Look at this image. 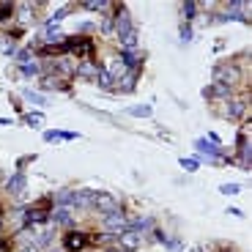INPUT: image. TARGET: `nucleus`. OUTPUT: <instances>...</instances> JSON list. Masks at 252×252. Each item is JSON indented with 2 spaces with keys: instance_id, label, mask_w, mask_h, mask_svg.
Segmentation results:
<instances>
[{
  "instance_id": "f257e3e1",
  "label": "nucleus",
  "mask_w": 252,
  "mask_h": 252,
  "mask_svg": "<svg viewBox=\"0 0 252 252\" xmlns=\"http://www.w3.org/2000/svg\"><path fill=\"white\" fill-rule=\"evenodd\" d=\"M115 28H118V38H121V44L126 47V50H134L137 47V28H134L132 17H129V11H121L118 19H115Z\"/></svg>"
},
{
  "instance_id": "f03ea898",
  "label": "nucleus",
  "mask_w": 252,
  "mask_h": 252,
  "mask_svg": "<svg viewBox=\"0 0 252 252\" xmlns=\"http://www.w3.org/2000/svg\"><path fill=\"white\" fill-rule=\"evenodd\" d=\"M94 206H96V211H101L104 217H107V214H115V211H121V208H118V200H115L113 195H107V192H96Z\"/></svg>"
},
{
  "instance_id": "7ed1b4c3",
  "label": "nucleus",
  "mask_w": 252,
  "mask_h": 252,
  "mask_svg": "<svg viewBox=\"0 0 252 252\" xmlns=\"http://www.w3.org/2000/svg\"><path fill=\"white\" fill-rule=\"evenodd\" d=\"M101 225H104V230H107L110 236H121L126 230V217L121 214V211H115V214L104 217V220H101Z\"/></svg>"
},
{
  "instance_id": "20e7f679",
  "label": "nucleus",
  "mask_w": 252,
  "mask_h": 252,
  "mask_svg": "<svg viewBox=\"0 0 252 252\" xmlns=\"http://www.w3.org/2000/svg\"><path fill=\"white\" fill-rule=\"evenodd\" d=\"M132 71H134V69H129L121 55H113V58H110V69H107V74L113 77V82H121L126 74H132Z\"/></svg>"
},
{
  "instance_id": "39448f33",
  "label": "nucleus",
  "mask_w": 252,
  "mask_h": 252,
  "mask_svg": "<svg viewBox=\"0 0 252 252\" xmlns=\"http://www.w3.org/2000/svg\"><path fill=\"white\" fill-rule=\"evenodd\" d=\"M118 244L124 247L126 252H132V250H140V247H143V239H140V233H132V230H124V233L118 236Z\"/></svg>"
},
{
  "instance_id": "423d86ee",
  "label": "nucleus",
  "mask_w": 252,
  "mask_h": 252,
  "mask_svg": "<svg viewBox=\"0 0 252 252\" xmlns=\"http://www.w3.org/2000/svg\"><path fill=\"white\" fill-rule=\"evenodd\" d=\"M6 189L11 192V195H17V197H19V195H25V189H28V178L22 176V173H14V176L6 181Z\"/></svg>"
},
{
  "instance_id": "0eeeda50",
  "label": "nucleus",
  "mask_w": 252,
  "mask_h": 252,
  "mask_svg": "<svg viewBox=\"0 0 252 252\" xmlns=\"http://www.w3.org/2000/svg\"><path fill=\"white\" fill-rule=\"evenodd\" d=\"M214 80L220 82V85H227V88H230L233 82H239V69H233V66H230V69H217Z\"/></svg>"
},
{
  "instance_id": "6e6552de",
  "label": "nucleus",
  "mask_w": 252,
  "mask_h": 252,
  "mask_svg": "<svg viewBox=\"0 0 252 252\" xmlns=\"http://www.w3.org/2000/svg\"><path fill=\"white\" fill-rule=\"evenodd\" d=\"M94 197H96L94 189H77V192H74V203H71V206H77V208L94 206Z\"/></svg>"
},
{
  "instance_id": "1a4fd4ad",
  "label": "nucleus",
  "mask_w": 252,
  "mask_h": 252,
  "mask_svg": "<svg viewBox=\"0 0 252 252\" xmlns=\"http://www.w3.org/2000/svg\"><path fill=\"white\" fill-rule=\"evenodd\" d=\"M203 96H208V99H230V88H227V85H220V82H214L211 88L203 91Z\"/></svg>"
},
{
  "instance_id": "9d476101",
  "label": "nucleus",
  "mask_w": 252,
  "mask_h": 252,
  "mask_svg": "<svg viewBox=\"0 0 252 252\" xmlns=\"http://www.w3.org/2000/svg\"><path fill=\"white\" fill-rule=\"evenodd\" d=\"M145 227H151V220H148V217H137V220H126V230H132V233H143Z\"/></svg>"
},
{
  "instance_id": "9b49d317",
  "label": "nucleus",
  "mask_w": 252,
  "mask_h": 252,
  "mask_svg": "<svg viewBox=\"0 0 252 252\" xmlns=\"http://www.w3.org/2000/svg\"><path fill=\"white\" fill-rule=\"evenodd\" d=\"M244 101H230V104H227L225 107V115H222V118H230V121H236V118H241V115H244Z\"/></svg>"
},
{
  "instance_id": "f8f14e48",
  "label": "nucleus",
  "mask_w": 252,
  "mask_h": 252,
  "mask_svg": "<svg viewBox=\"0 0 252 252\" xmlns=\"http://www.w3.org/2000/svg\"><path fill=\"white\" fill-rule=\"evenodd\" d=\"M126 115H132V118H151L154 115V107L151 104H137V107H129Z\"/></svg>"
},
{
  "instance_id": "ddd939ff",
  "label": "nucleus",
  "mask_w": 252,
  "mask_h": 252,
  "mask_svg": "<svg viewBox=\"0 0 252 252\" xmlns=\"http://www.w3.org/2000/svg\"><path fill=\"white\" fill-rule=\"evenodd\" d=\"M82 244H85V236H80V233H69V236H66V250H69V252H80Z\"/></svg>"
},
{
  "instance_id": "4468645a",
  "label": "nucleus",
  "mask_w": 252,
  "mask_h": 252,
  "mask_svg": "<svg viewBox=\"0 0 252 252\" xmlns=\"http://www.w3.org/2000/svg\"><path fill=\"white\" fill-rule=\"evenodd\" d=\"M195 148L197 151H206L208 157H222V151L217 148V145H211L208 140H195Z\"/></svg>"
},
{
  "instance_id": "2eb2a0df",
  "label": "nucleus",
  "mask_w": 252,
  "mask_h": 252,
  "mask_svg": "<svg viewBox=\"0 0 252 252\" xmlns=\"http://www.w3.org/2000/svg\"><path fill=\"white\" fill-rule=\"evenodd\" d=\"M22 96H25L28 101H33V104H41V107H44V104H50V99H47V96H41L38 91H31V88L22 91Z\"/></svg>"
},
{
  "instance_id": "dca6fc26",
  "label": "nucleus",
  "mask_w": 252,
  "mask_h": 252,
  "mask_svg": "<svg viewBox=\"0 0 252 252\" xmlns=\"http://www.w3.org/2000/svg\"><path fill=\"white\" fill-rule=\"evenodd\" d=\"M96 82H99L101 88H113V85H115L113 77L107 74V69H96Z\"/></svg>"
},
{
  "instance_id": "f3484780",
  "label": "nucleus",
  "mask_w": 252,
  "mask_h": 252,
  "mask_svg": "<svg viewBox=\"0 0 252 252\" xmlns=\"http://www.w3.org/2000/svg\"><path fill=\"white\" fill-rule=\"evenodd\" d=\"M55 200H58V206H71V203H74V192H71V189H61L55 195Z\"/></svg>"
},
{
  "instance_id": "a211bd4d",
  "label": "nucleus",
  "mask_w": 252,
  "mask_h": 252,
  "mask_svg": "<svg viewBox=\"0 0 252 252\" xmlns=\"http://www.w3.org/2000/svg\"><path fill=\"white\" fill-rule=\"evenodd\" d=\"M44 38H47V41H55V38H61V28H58V22H50V25L44 28Z\"/></svg>"
},
{
  "instance_id": "6ab92c4d",
  "label": "nucleus",
  "mask_w": 252,
  "mask_h": 252,
  "mask_svg": "<svg viewBox=\"0 0 252 252\" xmlns=\"http://www.w3.org/2000/svg\"><path fill=\"white\" fill-rule=\"evenodd\" d=\"M181 167L187 173H195L197 167H200V157H189V159H181Z\"/></svg>"
},
{
  "instance_id": "aec40b11",
  "label": "nucleus",
  "mask_w": 252,
  "mask_h": 252,
  "mask_svg": "<svg viewBox=\"0 0 252 252\" xmlns=\"http://www.w3.org/2000/svg\"><path fill=\"white\" fill-rule=\"evenodd\" d=\"M52 222H61V225H66V227H71L74 225V222H71V217H69V211H55V214H52Z\"/></svg>"
},
{
  "instance_id": "412c9836",
  "label": "nucleus",
  "mask_w": 252,
  "mask_h": 252,
  "mask_svg": "<svg viewBox=\"0 0 252 252\" xmlns=\"http://www.w3.org/2000/svg\"><path fill=\"white\" fill-rule=\"evenodd\" d=\"M77 74H80L82 80H96V69H94V66H91V63H82V66H80V71H77Z\"/></svg>"
},
{
  "instance_id": "4be33fe9",
  "label": "nucleus",
  "mask_w": 252,
  "mask_h": 252,
  "mask_svg": "<svg viewBox=\"0 0 252 252\" xmlns=\"http://www.w3.org/2000/svg\"><path fill=\"white\" fill-rule=\"evenodd\" d=\"M19 71H22L25 77H36V74H38V63H36V61H31V63H22V69H19Z\"/></svg>"
},
{
  "instance_id": "5701e85b",
  "label": "nucleus",
  "mask_w": 252,
  "mask_h": 252,
  "mask_svg": "<svg viewBox=\"0 0 252 252\" xmlns=\"http://www.w3.org/2000/svg\"><path fill=\"white\" fill-rule=\"evenodd\" d=\"M41 140H44V143H61V129H47Z\"/></svg>"
},
{
  "instance_id": "b1692460",
  "label": "nucleus",
  "mask_w": 252,
  "mask_h": 252,
  "mask_svg": "<svg viewBox=\"0 0 252 252\" xmlns=\"http://www.w3.org/2000/svg\"><path fill=\"white\" fill-rule=\"evenodd\" d=\"M104 6H110V3H104V0H88V3H82V8H88V11H101Z\"/></svg>"
},
{
  "instance_id": "393cba45",
  "label": "nucleus",
  "mask_w": 252,
  "mask_h": 252,
  "mask_svg": "<svg viewBox=\"0 0 252 252\" xmlns=\"http://www.w3.org/2000/svg\"><path fill=\"white\" fill-rule=\"evenodd\" d=\"M0 52H3V55H14V44L6 36H0Z\"/></svg>"
},
{
  "instance_id": "a878e982",
  "label": "nucleus",
  "mask_w": 252,
  "mask_h": 252,
  "mask_svg": "<svg viewBox=\"0 0 252 252\" xmlns=\"http://www.w3.org/2000/svg\"><path fill=\"white\" fill-rule=\"evenodd\" d=\"M220 192H222V195H236V192H241V187H239V184H222Z\"/></svg>"
},
{
  "instance_id": "bb28decb",
  "label": "nucleus",
  "mask_w": 252,
  "mask_h": 252,
  "mask_svg": "<svg viewBox=\"0 0 252 252\" xmlns=\"http://www.w3.org/2000/svg\"><path fill=\"white\" fill-rule=\"evenodd\" d=\"M195 11H197V3H184V17L187 19L195 17Z\"/></svg>"
},
{
  "instance_id": "cd10ccee",
  "label": "nucleus",
  "mask_w": 252,
  "mask_h": 252,
  "mask_svg": "<svg viewBox=\"0 0 252 252\" xmlns=\"http://www.w3.org/2000/svg\"><path fill=\"white\" fill-rule=\"evenodd\" d=\"M181 41H184V44H189V41H192V28H189V25L181 28Z\"/></svg>"
},
{
  "instance_id": "c85d7f7f",
  "label": "nucleus",
  "mask_w": 252,
  "mask_h": 252,
  "mask_svg": "<svg viewBox=\"0 0 252 252\" xmlns=\"http://www.w3.org/2000/svg\"><path fill=\"white\" fill-rule=\"evenodd\" d=\"M19 14H22V19H28V17H33V8L28 6V3H22V8H19Z\"/></svg>"
},
{
  "instance_id": "c756f323",
  "label": "nucleus",
  "mask_w": 252,
  "mask_h": 252,
  "mask_svg": "<svg viewBox=\"0 0 252 252\" xmlns=\"http://www.w3.org/2000/svg\"><path fill=\"white\" fill-rule=\"evenodd\" d=\"M17 58H19L22 63H31V52H28V50H19V52H17Z\"/></svg>"
},
{
  "instance_id": "7c9ffc66",
  "label": "nucleus",
  "mask_w": 252,
  "mask_h": 252,
  "mask_svg": "<svg viewBox=\"0 0 252 252\" xmlns=\"http://www.w3.org/2000/svg\"><path fill=\"white\" fill-rule=\"evenodd\" d=\"M101 33H113V22H110V19H104V25H101Z\"/></svg>"
},
{
  "instance_id": "2f4dec72",
  "label": "nucleus",
  "mask_w": 252,
  "mask_h": 252,
  "mask_svg": "<svg viewBox=\"0 0 252 252\" xmlns=\"http://www.w3.org/2000/svg\"><path fill=\"white\" fill-rule=\"evenodd\" d=\"M69 11H71V8H69V6H63V8H61V11H58V14H55V19H63V17H66V14H69Z\"/></svg>"
},
{
  "instance_id": "473e14b6",
  "label": "nucleus",
  "mask_w": 252,
  "mask_h": 252,
  "mask_svg": "<svg viewBox=\"0 0 252 252\" xmlns=\"http://www.w3.org/2000/svg\"><path fill=\"white\" fill-rule=\"evenodd\" d=\"M19 252H38L36 247H25V250H19Z\"/></svg>"
},
{
  "instance_id": "72a5a7b5",
  "label": "nucleus",
  "mask_w": 252,
  "mask_h": 252,
  "mask_svg": "<svg viewBox=\"0 0 252 252\" xmlns=\"http://www.w3.org/2000/svg\"><path fill=\"white\" fill-rule=\"evenodd\" d=\"M189 252H206V250H203V247H192Z\"/></svg>"
},
{
  "instance_id": "f704fd0d",
  "label": "nucleus",
  "mask_w": 252,
  "mask_h": 252,
  "mask_svg": "<svg viewBox=\"0 0 252 252\" xmlns=\"http://www.w3.org/2000/svg\"><path fill=\"white\" fill-rule=\"evenodd\" d=\"M110 252H126V250H110Z\"/></svg>"
},
{
  "instance_id": "c9c22d12",
  "label": "nucleus",
  "mask_w": 252,
  "mask_h": 252,
  "mask_svg": "<svg viewBox=\"0 0 252 252\" xmlns=\"http://www.w3.org/2000/svg\"><path fill=\"white\" fill-rule=\"evenodd\" d=\"M55 252H58V250H55Z\"/></svg>"
}]
</instances>
